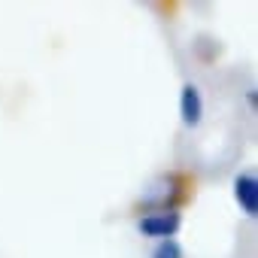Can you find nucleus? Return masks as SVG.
I'll use <instances>...</instances> for the list:
<instances>
[{
  "mask_svg": "<svg viewBox=\"0 0 258 258\" xmlns=\"http://www.w3.org/2000/svg\"><path fill=\"white\" fill-rule=\"evenodd\" d=\"M182 219L179 213L173 210H158V213H149L140 219V234L143 237H152V240H170L176 231H179Z\"/></svg>",
  "mask_w": 258,
  "mask_h": 258,
  "instance_id": "nucleus-1",
  "label": "nucleus"
},
{
  "mask_svg": "<svg viewBox=\"0 0 258 258\" xmlns=\"http://www.w3.org/2000/svg\"><path fill=\"white\" fill-rule=\"evenodd\" d=\"M179 115H182L185 127H198L204 118V97H201V88L195 82H185L179 91Z\"/></svg>",
  "mask_w": 258,
  "mask_h": 258,
  "instance_id": "nucleus-2",
  "label": "nucleus"
},
{
  "mask_svg": "<svg viewBox=\"0 0 258 258\" xmlns=\"http://www.w3.org/2000/svg\"><path fill=\"white\" fill-rule=\"evenodd\" d=\"M234 198L246 216L258 213V179H255V173H240L234 179Z\"/></svg>",
  "mask_w": 258,
  "mask_h": 258,
  "instance_id": "nucleus-3",
  "label": "nucleus"
},
{
  "mask_svg": "<svg viewBox=\"0 0 258 258\" xmlns=\"http://www.w3.org/2000/svg\"><path fill=\"white\" fill-rule=\"evenodd\" d=\"M152 258H185L182 246L170 237V240H158V246L152 249Z\"/></svg>",
  "mask_w": 258,
  "mask_h": 258,
  "instance_id": "nucleus-4",
  "label": "nucleus"
}]
</instances>
